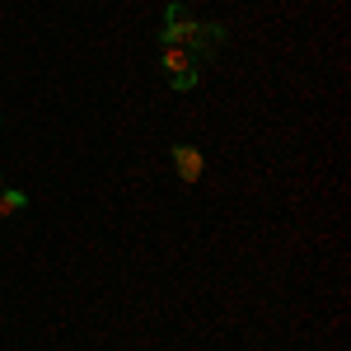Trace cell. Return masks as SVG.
I'll return each mask as SVG.
<instances>
[{
  "label": "cell",
  "mask_w": 351,
  "mask_h": 351,
  "mask_svg": "<svg viewBox=\"0 0 351 351\" xmlns=\"http://www.w3.org/2000/svg\"><path fill=\"white\" fill-rule=\"evenodd\" d=\"M164 75L173 89H197V56L188 47H164Z\"/></svg>",
  "instance_id": "cell-1"
},
{
  "label": "cell",
  "mask_w": 351,
  "mask_h": 351,
  "mask_svg": "<svg viewBox=\"0 0 351 351\" xmlns=\"http://www.w3.org/2000/svg\"><path fill=\"white\" fill-rule=\"evenodd\" d=\"M192 24H197V19H192V10H188V5H178V0H173V5L164 10L160 43H164V47H183V43H188V33H192Z\"/></svg>",
  "instance_id": "cell-2"
},
{
  "label": "cell",
  "mask_w": 351,
  "mask_h": 351,
  "mask_svg": "<svg viewBox=\"0 0 351 351\" xmlns=\"http://www.w3.org/2000/svg\"><path fill=\"white\" fill-rule=\"evenodd\" d=\"M220 43H225V28H220V24H192V33H188L183 47H188L192 56H211Z\"/></svg>",
  "instance_id": "cell-3"
},
{
  "label": "cell",
  "mask_w": 351,
  "mask_h": 351,
  "mask_svg": "<svg viewBox=\"0 0 351 351\" xmlns=\"http://www.w3.org/2000/svg\"><path fill=\"white\" fill-rule=\"evenodd\" d=\"M173 169H178V178H183V183H197V178H202V169H206V160H202V150H197V145H173Z\"/></svg>",
  "instance_id": "cell-4"
},
{
  "label": "cell",
  "mask_w": 351,
  "mask_h": 351,
  "mask_svg": "<svg viewBox=\"0 0 351 351\" xmlns=\"http://www.w3.org/2000/svg\"><path fill=\"white\" fill-rule=\"evenodd\" d=\"M24 206H28V197H24V192L0 188V216H14V211H24Z\"/></svg>",
  "instance_id": "cell-5"
},
{
  "label": "cell",
  "mask_w": 351,
  "mask_h": 351,
  "mask_svg": "<svg viewBox=\"0 0 351 351\" xmlns=\"http://www.w3.org/2000/svg\"><path fill=\"white\" fill-rule=\"evenodd\" d=\"M0 188H5V178H0Z\"/></svg>",
  "instance_id": "cell-6"
}]
</instances>
